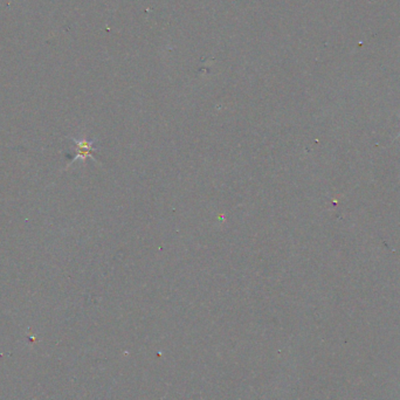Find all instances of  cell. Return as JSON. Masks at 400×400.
<instances>
[{
  "instance_id": "6da1fadb",
  "label": "cell",
  "mask_w": 400,
  "mask_h": 400,
  "mask_svg": "<svg viewBox=\"0 0 400 400\" xmlns=\"http://www.w3.org/2000/svg\"><path fill=\"white\" fill-rule=\"evenodd\" d=\"M76 143V147H78V156L75 157L76 158H79V157H81V158H86V157L88 156H92V143L91 142H86V140H81V142H78V140H75Z\"/></svg>"
}]
</instances>
